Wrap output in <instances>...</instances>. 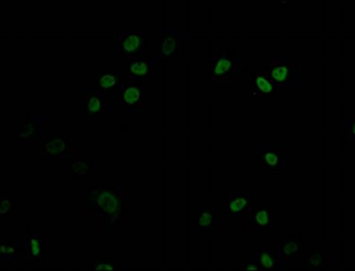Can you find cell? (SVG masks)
Masks as SVG:
<instances>
[{"label":"cell","mask_w":355,"mask_h":271,"mask_svg":"<svg viewBox=\"0 0 355 271\" xmlns=\"http://www.w3.org/2000/svg\"><path fill=\"white\" fill-rule=\"evenodd\" d=\"M343 123H344V136L347 143L354 145L355 142V123L354 117L350 114L343 116Z\"/></svg>","instance_id":"23"},{"label":"cell","mask_w":355,"mask_h":271,"mask_svg":"<svg viewBox=\"0 0 355 271\" xmlns=\"http://www.w3.org/2000/svg\"><path fill=\"white\" fill-rule=\"evenodd\" d=\"M43 159L51 161H69L72 159V136L71 133L49 130L40 139Z\"/></svg>","instance_id":"4"},{"label":"cell","mask_w":355,"mask_h":271,"mask_svg":"<svg viewBox=\"0 0 355 271\" xmlns=\"http://www.w3.org/2000/svg\"><path fill=\"white\" fill-rule=\"evenodd\" d=\"M3 192V198H1V204H0V215L1 216H6V215H9L10 212H12V209H13V200H12V189L9 187V190H8V193H4V191L1 190Z\"/></svg>","instance_id":"24"},{"label":"cell","mask_w":355,"mask_h":271,"mask_svg":"<svg viewBox=\"0 0 355 271\" xmlns=\"http://www.w3.org/2000/svg\"><path fill=\"white\" fill-rule=\"evenodd\" d=\"M330 259V246L329 245H322V246H315L311 252H308L304 256L302 261V268L305 270H324L329 264Z\"/></svg>","instance_id":"17"},{"label":"cell","mask_w":355,"mask_h":271,"mask_svg":"<svg viewBox=\"0 0 355 271\" xmlns=\"http://www.w3.org/2000/svg\"><path fill=\"white\" fill-rule=\"evenodd\" d=\"M241 269L246 271H261V266L257 261V256L255 258H249L243 260L241 264Z\"/></svg>","instance_id":"26"},{"label":"cell","mask_w":355,"mask_h":271,"mask_svg":"<svg viewBox=\"0 0 355 271\" xmlns=\"http://www.w3.org/2000/svg\"><path fill=\"white\" fill-rule=\"evenodd\" d=\"M274 224L272 206L269 202H261L251 212L250 216L246 220L245 226L251 231H269Z\"/></svg>","instance_id":"15"},{"label":"cell","mask_w":355,"mask_h":271,"mask_svg":"<svg viewBox=\"0 0 355 271\" xmlns=\"http://www.w3.org/2000/svg\"><path fill=\"white\" fill-rule=\"evenodd\" d=\"M26 252L32 261H40L44 255V235L40 230L28 232L26 238Z\"/></svg>","instance_id":"20"},{"label":"cell","mask_w":355,"mask_h":271,"mask_svg":"<svg viewBox=\"0 0 355 271\" xmlns=\"http://www.w3.org/2000/svg\"><path fill=\"white\" fill-rule=\"evenodd\" d=\"M257 259L261 270L280 271L285 266L280 254V245H257Z\"/></svg>","instance_id":"16"},{"label":"cell","mask_w":355,"mask_h":271,"mask_svg":"<svg viewBox=\"0 0 355 271\" xmlns=\"http://www.w3.org/2000/svg\"><path fill=\"white\" fill-rule=\"evenodd\" d=\"M254 210V193L248 190H232L227 193L226 215L229 218H241L243 224Z\"/></svg>","instance_id":"11"},{"label":"cell","mask_w":355,"mask_h":271,"mask_svg":"<svg viewBox=\"0 0 355 271\" xmlns=\"http://www.w3.org/2000/svg\"><path fill=\"white\" fill-rule=\"evenodd\" d=\"M265 71L269 73L271 80L277 83L279 88L303 86V80L299 72L297 62L291 57H284L283 60L274 58L270 60Z\"/></svg>","instance_id":"5"},{"label":"cell","mask_w":355,"mask_h":271,"mask_svg":"<svg viewBox=\"0 0 355 271\" xmlns=\"http://www.w3.org/2000/svg\"><path fill=\"white\" fill-rule=\"evenodd\" d=\"M187 33L181 28H167L156 37V60H181L186 55Z\"/></svg>","instance_id":"3"},{"label":"cell","mask_w":355,"mask_h":271,"mask_svg":"<svg viewBox=\"0 0 355 271\" xmlns=\"http://www.w3.org/2000/svg\"><path fill=\"white\" fill-rule=\"evenodd\" d=\"M127 83L125 71L122 69H102L98 72V82L96 88L99 92L114 96L119 98V93Z\"/></svg>","instance_id":"14"},{"label":"cell","mask_w":355,"mask_h":271,"mask_svg":"<svg viewBox=\"0 0 355 271\" xmlns=\"http://www.w3.org/2000/svg\"><path fill=\"white\" fill-rule=\"evenodd\" d=\"M146 37L145 29H125L113 34V60H141L145 57Z\"/></svg>","instance_id":"2"},{"label":"cell","mask_w":355,"mask_h":271,"mask_svg":"<svg viewBox=\"0 0 355 271\" xmlns=\"http://www.w3.org/2000/svg\"><path fill=\"white\" fill-rule=\"evenodd\" d=\"M83 204L87 215L98 218L101 230H114L125 218L130 204V190L122 186L86 187Z\"/></svg>","instance_id":"1"},{"label":"cell","mask_w":355,"mask_h":271,"mask_svg":"<svg viewBox=\"0 0 355 271\" xmlns=\"http://www.w3.org/2000/svg\"><path fill=\"white\" fill-rule=\"evenodd\" d=\"M117 105V97L99 92L96 87L85 88V113L91 117L113 116Z\"/></svg>","instance_id":"7"},{"label":"cell","mask_w":355,"mask_h":271,"mask_svg":"<svg viewBox=\"0 0 355 271\" xmlns=\"http://www.w3.org/2000/svg\"><path fill=\"white\" fill-rule=\"evenodd\" d=\"M257 172L263 173H280L286 168V145L257 146Z\"/></svg>","instance_id":"6"},{"label":"cell","mask_w":355,"mask_h":271,"mask_svg":"<svg viewBox=\"0 0 355 271\" xmlns=\"http://www.w3.org/2000/svg\"><path fill=\"white\" fill-rule=\"evenodd\" d=\"M86 269L91 271H116L117 266L112 258H96L86 260Z\"/></svg>","instance_id":"21"},{"label":"cell","mask_w":355,"mask_h":271,"mask_svg":"<svg viewBox=\"0 0 355 271\" xmlns=\"http://www.w3.org/2000/svg\"><path fill=\"white\" fill-rule=\"evenodd\" d=\"M156 62V57H144L141 60L128 62V66L125 69V78L142 85H150L153 80Z\"/></svg>","instance_id":"13"},{"label":"cell","mask_w":355,"mask_h":271,"mask_svg":"<svg viewBox=\"0 0 355 271\" xmlns=\"http://www.w3.org/2000/svg\"><path fill=\"white\" fill-rule=\"evenodd\" d=\"M243 62L240 57L223 53L212 60V83L216 87H227L231 76L241 72Z\"/></svg>","instance_id":"8"},{"label":"cell","mask_w":355,"mask_h":271,"mask_svg":"<svg viewBox=\"0 0 355 271\" xmlns=\"http://www.w3.org/2000/svg\"><path fill=\"white\" fill-rule=\"evenodd\" d=\"M69 171L74 180H86L91 173L101 172V159H69Z\"/></svg>","instance_id":"18"},{"label":"cell","mask_w":355,"mask_h":271,"mask_svg":"<svg viewBox=\"0 0 355 271\" xmlns=\"http://www.w3.org/2000/svg\"><path fill=\"white\" fill-rule=\"evenodd\" d=\"M280 88L271 80L269 73L265 69H257L251 73L250 85H249V97L254 102L272 100Z\"/></svg>","instance_id":"10"},{"label":"cell","mask_w":355,"mask_h":271,"mask_svg":"<svg viewBox=\"0 0 355 271\" xmlns=\"http://www.w3.org/2000/svg\"><path fill=\"white\" fill-rule=\"evenodd\" d=\"M145 87L139 82L127 80L119 93L117 103L131 116H141L145 110Z\"/></svg>","instance_id":"9"},{"label":"cell","mask_w":355,"mask_h":271,"mask_svg":"<svg viewBox=\"0 0 355 271\" xmlns=\"http://www.w3.org/2000/svg\"><path fill=\"white\" fill-rule=\"evenodd\" d=\"M201 231L211 232L215 230V204L205 201L198 206V215L193 218Z\"/></svg>","instance_id":"19"},{"label":"cell","mask_w":355,"mask_h":271,"mask_svg":"<svg viewBox=\"0 0 355 271\" xmlns=\"http://www.w3.org/2000/svg\"><path fill=\"white\" fill-rule=\"evenodd\" d=\"M280 254L283 259L284 264L286 265L289 261L295 260L300 254V246L296 240H288L283 245H280Z\"/></svg>","instance_id":"22"},{"label":"cell","mask_w":355,"mask_h":271,"mask_svg":"<svg viewBox=\"0 0 355 271\" xmlns=\"http://www.w3.org/2000/svg\"><path fill=\"white\" fill-rule=\"evenodd\" d=\"M43 114H35L24 122L12 133V139L15 145H31L34 141H38L43 136Z\"/></svg>","instance_id":"12"},{"label":"cell","mask_w":355,"mask_h":271,"mask_svg":"<svg viewBox=\"0 0 355 271\" xmlns=\"http://www.w3.org/2000/svg\"><path fill=\"white\" fill-rule=\"evenodd\" d=\"M19 252V249H17L14 245H1L0 246V256L3 259H7L9 261H12L14 259V255Z\"/></svg>","instance_id":"25"}]
</instances>
